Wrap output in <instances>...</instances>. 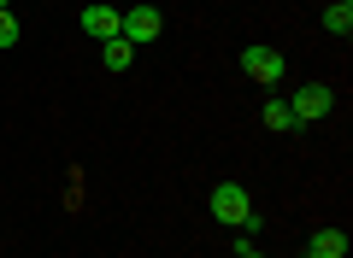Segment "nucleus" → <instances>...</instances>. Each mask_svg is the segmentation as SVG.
Returning <instances> with one entry per match:
<instances>
[{
  "instance_id": "1",
  "label": "nucleus",
  "mask_w": 353,
  "mask_h": 258,
  "mask_svg": "<svg viewBox=\"0 0 353 258\" xmlns=\"http://www.w3.org/2000/svg\"><path fill=\"white\" fill-rule=\"evenodd\" d=\"M212 217L218 223H236V229H259V223H253V206H248V188L241 182H218L212 188Z\"/></svg>"
},
{
  "instance_id": "2",
  "label": "nucleus",
  "mask_w": 353,
  "mask_h": 258,
  "mask_svg": "<svg viewBox=\"0 0 353 258\" xmlns=\"http://www.w3.org/2000/svg\"><path fill=\"white\" fill-rule=\"evenodd\" d=\"M241 71H248L259 88H277L289 65H283V53H277V47H248V53H241Z\"/></svg>"
},
{
  "instance_id": "3",
  "label": "nucleus",
  "mask_w": 353,
  "mask_h": 258,
  "mask_svg": "<svg viewBox=\"0 0 353 258\" xmlns=\"http://www.w3.org/2000/svg\"><path fill=\"white\" fill-rule=\"evenodd\" d=\"M330 100H336V94H330L324 83H301V88H294V100H289V118L294 123H318L330 111Z\"/></svg>"
},
{
  "instance_id": "4",
  "label": "nucleus",
  "mask_w": 353,
  "mask_h": 258,
  "mask_svg": "<svg viewBox=\"0 0 353 258\" xmlns=\"http://www.w3.org/2000/svg\"><path fill=\"white\" fill-rule=\"evenodd\" d=\"M159 30H165V18L153 12V6H130V12H124V41H130V47H141V41H153Z\"/></svg>"
},
{
  "instance_id": "5",
  "label": "nucleus",
  "mask_w": 353,
  "mask_h": 258,
  "mask_svg": "<svg viewBox=\"0 0 353 258\" xmlns=\"http://www.w3.org/2000/svg\"><path fill=\"white\" fill-rule=\"evenodd\" d=\"M83 30L112 41V36H124V12H112V6H83Z\"/></svg>"
},
{
  "instance_id": "6",
  "label": "nucleus",
  "mask_w": 353,
  "mask_h": 258,
  "mask_svg": "<svg viewBox=\"0 0 353 258\" xmlns=\"http://www.w3.org/2000/svg\"><path fill=\"white\" fill-rule=\"evenodd\" d=\"M306 258H347V229H312V252Z\"/></svg>"
},
{
  "instance_id": "7",
  "label": "nucleus",
  "mask_w": 353,
  "mask_h": 258,
  "mask_svg": "<svg viewBox=\"0 0 353 258\" xmlns=\"http://www.w3.org/2000/svg\"><path fill=\"white\" fill-rule=\"evenodd\" d=\"M259 123H265V129H294L289 100H265V106H259Z\"/></svg>"
},
{
  "instance_id": "8",
  "label": "nucleus",
  "mask_w": 353,
  "mask_h": 258,
  "mask_svg": "<svg viewBox=\"0 0 353 258\" xmlns=\"http://www.w3.org/2000/svg\"><path fill=\"white\" fill-rule=\"evenodd\" d=\"M106 47V71H130V59H136V47H130L124 36H112V41H101Z\"/></svg>"
},
{
  "instance_id": "9",
  "label": "nucleus",
  "mask_w": 353,
  "mask_h": 258,
  "mask_svg": "<svg viewBox=\"0 0 353 258\" xmlns=\"http://www.w3.org/2000/svg\"><path fill=\"white\" fill-rule=\"evenodd\" d=\"M324 30H330V36H353V6H330V12H324Z\"/></svg>"
},
{
  "instance_id": "10",
  "label": "nucleus",
  "mask_w": 353,
  "mask_h": 258,
  "mask_svg": "<svg viewBox=\"0 0 353 258\" xmlns=\"http://www.w3.org/2000/svg\"><path fill=\"white\" fill-rule=\"evenodd\" d=\"M18 41V18H12V6H6V12H0V47H12Z\"/></svg>"
},
{
  "instance_id": "11",
  "label": "nucleus",
  "mask_w": 353,
  "mask_h": 258,
  "mask_svg": "<svg viewBox=\"0 0 353 258\" xmlns=\"http://www.w3.org/2000/svg\"><path fill=\"white\" fill-rule=\"evenodd\" d=\"M236 258H265V252H253V246H248V235H241V241H236Z\"/></svg>"
},
{
  "instance_id": "12",
  "label": "nucleus",
  "mask_w": 353,
  "mask_h": 258,
  "mask_svg": "<svg viewBox=\"0 0 353 258\" xmlns=\"http://www.w3.org/2000/svg\"><path fill=\"white\" fill-rule=\"evenodd\" d=\"M6 6H12V0H0V12H6Z\"/></svg>"
},
{
  "instance_id": "13",
  "label": "nucleus",
  "mask_w": 353,
  "mask_h": 258,
  "mask_svg": "<svg viewBox=\"0 0 353 258\" xmlns=\"http://www.w3.org/2000/svg\"><path fill=\"white\" fill-rule=\"evenodd\" d=\"M336 6H353V0H336Z\"/></svg>"
}]
</instances>
